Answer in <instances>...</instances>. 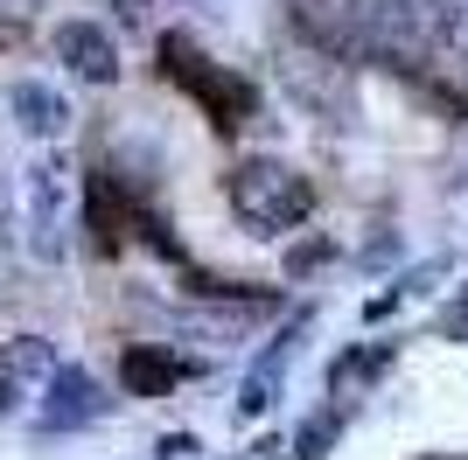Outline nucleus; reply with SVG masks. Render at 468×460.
<instances>
[{"label":"nucleus","instance_id":"1","mask_svg":"<svg viewBox=\"0 0 468 460\" xmlns=\"http://www.w3.org/2000/svg\"><path fill=\"white\" fill-rule=\"evenodd\" d=\"M161 77H176L189 98H203V112H210V126L217 133H231V126H245V112H252V84L245 77H231L224 63H210V57H196L182 36H168L161 42Z\"/></svg>","mask_w":468,"mask_h":460},{"label":"nucleus","instance_id":"2","mask_svg":"<svg viewBox=\"0 0 468 460\" xmlns=\"http://www.w3.org/2000/svg\"><path fill=\"white\" fill-rule=\"evenodd\" d=\"M126 383L147 398V391H161V383H176V363L154 356V349H133V356H126Z\"/></svg>","mask_w":468,"mask_h":460}]
</instances>
